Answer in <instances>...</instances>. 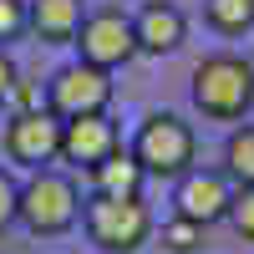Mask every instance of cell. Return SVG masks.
<instances>
[{"label":"cell","instance_id":"8992f818","mask_svg":"<svg viewBox=\"0 0 254 254\" xmlns=\"http://www.w3.org/2000/svg\"><path fill=\"white\" fill-rule=\"evenodd\" d=\"M76 61H92V66L102 71H117L127 66L137 51V31H132V15H122L117 5H102V10H87V20H81L76 31Z\"/></svg>","mask_w":254,"mask_h":254},{"label":"cell","instance_id":"e0dca14e","mask_svg":"<svg viewBox=\"0 0 254 254\" xmlns=\"http://www.w3.org/2000/svg\"><path fill=\"white\" fill-rule=\"evenodd\" d=\"M31 31V10H26V0H0V46H10L15 36H26Z\"/></svg>","mask_w":254,"mask_h":254},{"label":"cell","instance_id":"6da1fadb","mask_svg":"<svg viewBox=\"0 0 254 254\" xmlns=\"http://www.w3.org/2000/svg\"><path fill=\"white\" fill-rule=\"evenodd\" d=\"M188 97L208 122H239L244 112H254V61L239 51H214L193 66Z\"/></svg>","mask_w":254,"mask_h":254},{"label":"cell","instance_id":"ac0fdd59","mask_svg":"<svg viewBox=\"0 0 254 254\" xmlns=\"http://www.w3.org/2000/svg\"><path fill=\"white\" fill-rule=\"evenodd\" d=\"M15 203H20V183L0 168V229H10L15 224Z\"/></svg>","mask_w":254,"mask_h":254},{"label":"cell","instance_id":"5b68a950","mask_svg":"<svg viewBox=\"0 0 254 254\" xmlns=\"http://www.w3.org/2000/svg\"><path fill=\"white\" fill-rule=\"evenodd\" d=\"M112 71L92 66V61H66L51 81H46V107L71 122V117H92V112H107L112 107Z\"/></svg>","mask_w":254,"mask_h":254},{"label":"cell","instance_id":"7c38bea8","mask_svg":"<svg viewBox=\"0 0 254 254\" xmlns=\"http://www.w3.org/2000/svg\"><path fill=\"white\" fill-rule=\"evenodd\" d=\"M87 178H92V193H102V198H142V183H147L142 163L132 158V147H117V153L102 158Z\"/></svg>","mask_w":254,"mask_h":254},{"label":"cell","instance_id":"2e32d148","mask_svg":"<svg viewBox=\"0 0 254 254\" xmlns=\"http://www.w3.org/2000/svg\"><path fill=\"white\" fill-rule=\"evenodd\" d=\"M229 229L254 244V188H234V203H229Z\"/></svg>","mask_w":254,"mask_h":254},{"label":"cell","instance_id":"3957f363","mask_svg":"<svg viewBox=\"0 0 254 254\" xmlns=\"http://www.w3.org/2000/svg\"><path fill=\"white\" fill-rule=\"evenodd\" d=\"M132 158L142 163L147 178H183L198 163V132L178 112H147L132 132Z\"/></svg>","mask_w":254,"mask_h":254},{"label":"cell","instance_id":"ffe728a7","mask_svg":"<svg viewBox=\"0 0 254 254\" xmlns=\"http://www.w3.org/2000/svg\"><path fill=\"white\" fill-rule=\"evenodd\" d=\"M249 61H254V56H249Z\"/></svg>","mask_w":254,"mask_h":254},{"label":"cell","instance_id":"8fae6325","mask_svg":"<svg viewBox=\"0 0 254 254\" xmlns=\"http://www.w3.org/2000/svg\"><path fill=\"white\" fill-rule=\"evenodd\" d=\"M31 10V31L46 46H71L81 20H87V0H26Z\"/></svg>","mask_w":254,"mask_h":254},{"label":"cell","instance_id":"277c9868","mask_svg":"<svg viewBox=\"0 0 254 254\" xmlns=\"http://www.w3.org/2000/svg\"><path fill=\"white\" fill-rule=\"evenodd\" d=\"M81 229L97 244V254H137L158 234L153 208L142 198H102V193H92L81 203Z\"/></svg>","mask_w":254,"mask_h":254},{"label":"cell","instance_id":"ba28073f","mask_svg":"<svg viewBox=\"0 0 254 254\" xmlns=\"http://www.w3.org/2000/svg\"><path fill=\"white\" fill-rule=\"evenodd\" d=\"M5 158L41 173L61 158V117L51 107H36V112H15L5 122Z\"/></svg>","mask_w":254,"mask_h":254},{"label":"cell","instance_id":"7a4b0ae2","mask_svg":"<svg viewBox=\"0 0 254 254\" xmlns=\"http://www.w3.org/2000/svg\"><path fill=\"white\" fill-rule=\"evenodd\" d=\"M81 188L71 173H56V168H41V173H31L26 183H20V203H15V219L31 229L36 239H56L66 234V229H76L81 219Z\"/></svg>","mask_w":254,"mask_h":254},{"label":"cell","instance_id":"d6986e66","mask_svg":"<svg viewBox=\"0 0 254 254\" xmlns=\"http://www.w3.org/2000/svg\"><path fill=\"white\" fill-rule=\"evenodd\" d=\"M15 81H20V66H15V56L0 46V102H10V97H15Z\"/></svg>","mask_w":254,"mask_h":254},{"label":"cell","instance_id":"52a82bcc","mask_svg":"<svg viewBox=\"0 0 254 254\" xmlns=\"http://www.w3.org/2000/svg\"><path fill=\"white\" fill-rule=\"evenodd\" d=\"M229 203H234V183H229L224 168H188L183 178H173V214L193 219L203 229H214L229 219Z\"/></svg>","mask_w":254,"mask_h":254},{"label":"cell","instance_id":"30bf717a","mask_svg":"<svg viewBox=\"0 0 254 254\" xmlns=\"http://www.w3.org/2000/svg\"><path fill=\"white\" fill-rule=\"evenodd\" d=\"M132 31H137V51L147 56H173L183 41H188V20L173 0H142L137 15H132Z\"/></svg>","mask_w":254,"mask_h":254},{"label":"cell","instance_id":"9a60e30c","mask_svg":"<svg viewBox=\"0 0 254 254\" xmlns=\"http://www.w3.org/2000/svg\"><path fill=\"white\" fill-rule=\"evenodd\" d=\"M203 234H208L203 224L178 219V214H173V219L158 229V244H163V254H198V249H203Z\"/></svg>","mask_w":254,"mask_h":254},{"label":"cell","instance_id":"5bb4252c","mask_svg":"<svg viewBox=\"0 0 254 254\" xmlns=\"http://www.w3.org/2000/svg\"><path fill=\"white\" fill-rule=\"evenodd\" d=\"M203 20L219 36H244L254 31V0H203Z\"/></svg>","mask_w":254,"mask_h":254},{"label":"cell","instance_id":"4fadbf2b","mask_svg":"<svg viewBox=\"0 0 254 254\" xmlns=\"http://www.w3.org/2000/svg\"><path fill=\"white\" fill-rule=\"evenodd\" d=\"M219 168L229 173L234 188H254V122L234 127V132L224 137V163Z\"/></svg>","mask_w":254,"mask_h":254},{"label":"cell","instance_id":"9c48e42d","mask_svg":"<svg viewBox=\"0 0 254 254\" xmlns=\"http://www.w3.org/2000/svg\"><path fill=\"white\" fill-rule=\"evenodd\" d=\"M122 147V127L107 117V112H92V117H71L61 122V163L92 173L102 158H112Z\"/></svg>","mask_w":254,"mask_h":254}]
</instances>
